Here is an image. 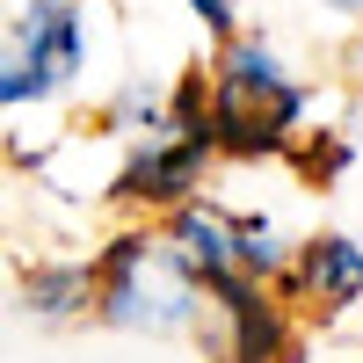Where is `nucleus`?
Returning a JSON list of instances; mask_svg holds the SVG:
<instances>
[{"mask_svg": "<svg viewBox=\"0 0 363 363\" xmlns=\"http://www.w3.org/2000/svg\"><path fill=\"white\" fill-rule=\"evenodd\" d=\"M327 8H342V15H363V0H327Z\"/></svg>", "mask_w": 363, "mask_h": 363, "instance_id": "obj_11", "label": "nucleus"}, {"mask_svg": "<svg viewBox=\"0 0 363 363\" xmlns=\"http://www.w3.org/2000/svg\"><path fill=\"white\" fill-rule=\"evenodd\" d=\"M284 269H291V291L306 298L313 313H349L356 298H363V240H349V233L306 240Z\"/></svg>", "mask_w": 363, "mask_h": 363, "instance_id": "obj_5", "label": "nucleus"}, {"mask_svg": "<svg viewBox=\"0 0 363 363\" xmlns=\"http://www.w3.org/2000/svg\"><path fill=\"white\" fill-rule=\"evenodd\" d=\"M109 131H167V102L145 80H124L116 102H109Z\"/></svg>", "mask_w": 363, "mask_h": 363, "instance_id": "obj_9", "label": "nucleus"}, {"mask_svg": "<svg viewBox=\"0 0 363 363\" xmlns=\"http://www.w3.org/2000/svg\"><path fill=\"white\" fill-rule=\"evenodd\" d=\"M284 262H291V247H284V233L269 225V218H233V269H247V277H284Z\"/></svg>", "mask_w": 363, "mask_h": 363, "instance_id": "obj_8", "label": "nucleus"}, {"mask_svg": "<svg viewBox=\"0 0 363 363\" xmlns=\"http://www.w3.org/2000/svg\"><path fill=\"white\" fill-rule=\"evenodd\" d=\"M196 269L153 233H116L109 255L95 262V313L131 335H182L196 327Z\"/></svg>", "mask_w": 363, "mask_h": 363, "instance_id": "obj_1", "label": "nucleus"}, {"mask_svg": "<svg viewBox=\"0 0 363 363\" xmlns=\"http://www.w3.org/2000/svg\"><path fill=\"white\" fill-rule=\"evenodd\" d=\"M203 160H211V145H189V138H174V131H153L131 153V167L116 174V203H145V211H174V203H189L196 196V182H203Z\"/></svg>", "mask_w": 363, "mask_h": 363, "instance_id": "obj_4", "label": "nucleus"}, {"mask_svg": "<svg viewBox=\"0 0 363 363\" xmlns=\"http://www.w3.org/2000/svg\"><path fill=\"white\" fill-rule=\"evenodd\" d=\"M22 306L44 313V320L95 313V269H87V262H37V269L22 277Z\"/></svg>", "mask_w": 363, "mask_h": 363, "instance_id": "obj_7", "label": "nucleus"}, {"mask_svg": "<svg viewBox=\"0 0 363 363\" xmlns=\"http://www.w3.org/2000/svg\"><path fill=\"white\" fill-rule=\"evenodd\" d=\"M80 58H87V29L73 0H29L15 15V37L0 51V109H29V102H51L80 80Z\"/></svg>", "mask_w": 363, "mask_h": 363, "instance_id": "obj_2", "label": "nucleus"}, {"mask_svg": "<svg viewBox=\"0 0 363 363\" xmlns=\"http://www.w3.org/2000/svg\"><path fill=\"white\" fill-rule=\"evenodd\" d=\"M196 291L225 320V335H211V349L225 363H291L284 306L262 291V277H247V269H196Z\"/></svg>", "mask_w": 363, "mask_h": 363, "instance_id": "obj_3", "label": "nucleus"}, {"mask_svg": "<svg viewBox=\"0 0 363 363\" xmlns=\"http://www.w3.org/2000/svg\"><path fill=\"white\" fill-rule=\"evenodd\" d=\"M189 15L203 29H218V37H233V15H240V0H189Z\"/></svg>", "mask_w": 363, "mask_h": 363, "instance_id": "obj_10", "label": "nucleus"}, {"mask_svg": "<svg viewBox=\"0 0 363 363\" xmlns=\"http://www.w3.org/2000/svg\"><path fill=\"white\" fill-rule=\"evenodd\" d=\"M167 247L189 262V269H233V218L189 196V203L167 211Z\"/></svg>", "mask_w": 363, "mask_h": 363, "instance_id": "obj_6", "label": "nucleus"}]
</instances>
